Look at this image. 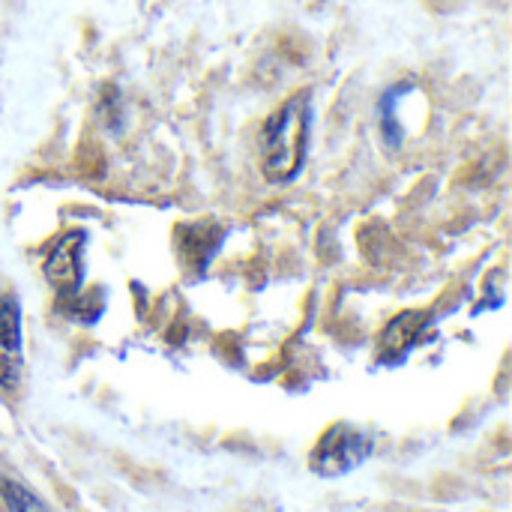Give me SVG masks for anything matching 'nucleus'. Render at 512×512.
I'll list each match as a JSON object with an SVG mask.
<instances>
[{
	"mask_svg": "<svg viewBox=\"0 0 512 512\" xmlns=\"http://www.w3.org/2000/svg\"><path fill=\"white\" fill-rule=\"evenodd\" d=\"M312 135V96L297 93L285 99L264 123L258 150L261 171L270 183H291L306 162Z\"/></svg>",
	"mask_w": 512,
	"mask_h": 512,
	"instance_id": "nucleus-1",
	"label": "nucleus"
},
{
	"mask_svg": "<svg viewBox=\"0 0 512 512\" xmlns=\"http://www.w3.org/2000/svg\"><path fill=\"white\" fill-rule=\"evenodd\" d=\"M0 501L6 512H51L30 489H24L15 480H3L0 483Z\"/></svg>",
	"mask_w": 512,
	"mask_h": 512,
	"instance_id": "nucleus-7",
	"label": "nucleus"
},
{
	"mask_svg": "<svg viewBox=\"0 0 512 512\" xmlns=\"http://www.w3.org/2000/svg\"><path fill=\"white\" fill-rule=\"evenodd\" d=\"M84 240H87L84 231H69V234H63L54 243V249L45 258V279L66 300H75L81 294V282H84Z\"/></svg>",
	"mask_w": 512,
	"mask_h": 512,
	"instance_id": "nucleus-3",
	"label": "nucleus"
},
{
	"mask_svg": "<svg viewBox=\"0 0 512 512\" xmlns=\"http://www.w3.org/2000/svg\"><path fill=\"white\" fill-rule=\"evenodd\" d=\"M24 372L21 306L12 294L0 297V390H15Z\"/></svg>",
	"mask_w": 512,
	"mask_h": 512,
	"instance_id": "nucleus-4",
	"label": "nucleus"
},
{
	"mask_svg": "<svg viewBox=\"0 0 512 512\" xmlns=\"http://www.w3.org/2000/svg\"><path fill=\"white\" fill-rule=\"evenodd\" d=\"M414 81H399V84H393L384 96H381V132H384V141H387V147L390 150H399L402 147V141H405V129H402V123H399V102L408 96V93H414Z\"/></svg>",
	"mask_w": 512,
	"mask_h": 512,
	"instance_id": "nucleus-6",
	"label": "nucleus"
},
{
	"mask_svg": "<svg viewBox=\"0 0 512 512\" xmlns=\"http://www.w3.org/2000/svg\"><path fill=\"white\" fill-rule=\"evenodd\" d=\"M423 324H426V315H417V312L399 315V318L387 327V333H384V339H381V360H384V363L402 360V357L417 345V336H420Z\"/></svg>",
	"mask_w": 512,
	"mask_h": 512,
	"instance_id": "nucleus-5",
	"label": "nucleus"
},
{
	"mask_svg": "<svg viewBox=\"0 0 512 512\" xmlns=\"http://www.w3.org/2000/svg\"><path fill=\"white\" fill-rule=\"evenodd\" d=\"M375 450L372 435H366L363 429L351 426V423H333L321 441L315 444L312 456H309V468L318 477H345L351 471H357Z\"/></svg>",
	"mask_w": 512,
	"mask_h": 512,
	"instance_id": "nucleus-2",
	"label": "nucleus"
}]
</instances>
